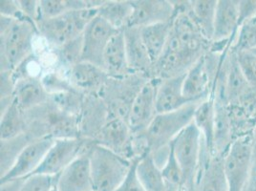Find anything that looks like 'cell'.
<instances>
[{"mask_svg":"<svg viewBox=\"0 0 256 191\" xmlns=\"http://www.w3.org/2000/svg\"><path fill=\"white\" fill-rule=\"evenodd\" d=\"M93 144V140L86 138L54 140L42 164L32 175L58 176L80 155L88 153Z\"/></svg>","mask_w":256,"mask_h":191,"instance_id":"6","label":"cell"},{"mask_svg":"<svg viewBox=\"0 0 256 191\" xmlns=\"http://www.w3.org/2000/svg\"><path fill=\"white\" fill-rule=\"evenodd\" d=\"M171 22H162L140 28V34L153 65L160 58L170 36Z\"/></svg>","mask_w":256,"mask_h":191,"instance_id":"23","label":"cell"},{"mask_svg":"<svg viewBox=\"0 0 256 191\" xmlns=\"http://www.w3.org/2000/svg\"><path fill=\"white\" fill-rule=\"evenodd\" d=\"M32 140V137L23 133L22 135L9 138L1 140L0 142V178L5 176L14 166L18 158Z\"/></svg>","mask_w":256,"mask_h":191,"instance_id":"28","label":"cell"},{"mask_svg":"<svg viewBox=\"0 0 256 191\" xmlns=\"http://www.w3.org/2000/svg\"><path fill=\"white\" fill-rule=\"evenodd\" d=\"M252 153L256 154V126L252 134Z\"/></svg>","mask_w":256,"mask_h":191,"instance_id":"43","label":"cell"},{"mask_svg":"<svg viewBox=\"0 0 256 191\" xmlns=\"http://www.w3.org/2000/svg\"><path fill=\"white\" fill-rule=\"evenodd\" d=\"M160 82V78H157L148 80L135 96L128 118V126L133 135L144 133L157 116L156 98Z\"/></svg>","mask_w":256,"mask_h":191,"instance_id":"8","label":"cell"},{"mask_svg":"<svg viewBox=\"0 0 256 191\" xmlns=\"http://www.w3.org/2000/svg\"><path fill=\"white\" fill-rule=\"evenodd\" d=\"M239 67L250 86L256 90V53L243 51L235 53Z\"/></svg>","mask_w":256,"mask_h":191,"instance_id":"34","label":"cell"},{"mask_svg":"<svg viewBox=\"0 0 256 191\" xmlns=\"http://www.w3.org/2000/svg\"><path fill=\"white\" fill-rule=\"evenodd\" d=\"M108 80L102 68L86 62H80L69 70V80L84 95L100 96Z\"/></svg>","mask_w":256,"mask_h":191,"instance_id":"17","label":"cell"},{"mask_svg":"<svg viewBox=\"0 0 256 191\" xmlns=\"http://www.w3.org/2000/svg\"><path fill=\"white\" fill-rule=\"evenodd\" d=\"M193 191H228L224 159L212 155L204 144Z\"/></svg>","mask_w":256,"mask_h":191,"instance_id":"13","label":"cell"},{"mask_svg":"<svg viewBox=\"0 0 256 191\" xmlns=\"http://www.w3.org/2000/svg\"><path fill=\"white\" fill-rule=\"evenodd\" d=\"M256 18V0H239V27Z\"/></svg>","mask_w":256,"mask_h":191,"instance_id":"39","label":"cell"},{"mask_svg":"<svg viewBox=\"0 0 256 191\" xmlns=\"http://www.w3.org/2000/svg\"><path fill=\"white\" fill-rule=\"evenodd\" d=\"M133 12L128 27L142 28L162 22H171L175 16L172 1L133 0Z\"/></svg>","mask_w":256,"mask_h":191,"instance_id":"11","label":"cell"},{"mask_svg":"<svg viewBox=\"0 0 256 191\" xmlns=\"http://www.w3.org/2000/svg\"><path fill=\"white\" fill-rule=\"evenodd\" d=\"M215 128H214V155L224 159L235 138L228 106L214 100Z\"/></svg>","mask_w":256,"mask_h":191,"instance_id":"22","label":"cell"},{"mask_svg":"<svg viewBox=\"0 0 256 191\" xmlns=\"http://www.w3.org/2000/svg\"><path fill=\"white\" fill-rule=\"evenodd\" d=\"M109 118L106 100L98 95H86L80 115L82 138L95 140Z\"/></svg>","mask_w":256,"mask_h":191,"instance_id":"14","label":"cell"},{"mask_svg":"<svg viewBox=\"0 0 256 191\" xmlns=\"http://www.w3.org/2000/svg\"><path fill=\"white\" fill-rule=\"evenodd\" d=\"M170 146L181 168L182 188L193 191L203 148L202 135L193 122L171 142Z\"/></svg>","mask_w":256,"mask_h":191,"instance_id":"5","label":"cell"},{"mask_svg":"<svg viewBox=\"0 0 256 191\" xmlns=\"http://www.w3.org/2000/svg\"><path fill=\"white\" fill-rule=\"evenodd\" d=\"M40 80L44 88L50 95L60 92L78 91L69 78H65L62 74L58 72H49L44 74Z\"/></svg>","mask_w":256,"mask_h":191,"instance_id":"32","label":"cell"},{"mask_svg":"<svg viewBox=\"0 0 256 191\" xmlns=\"http://www.w3.org/2000/svg\"><path fill=\"white\" fill-rule=\"evenodd\" d=\"M56 182V176L31 175L27 177L22 191H51Z\"/></svg>","mask_w":256,"mask_h":191,"instance_id":"35","label":"cell"},{"mask_svg":"<svg viewBox=\"0 0 256 191\" xmlns=\"http://www.w3.org/2000/svg\"><path fill=\"white\" fill-rule=\"evenodd\" d=\"M198 104H192L175 111L157 114L144 132L148 144L150 154L170 148L171 142L193 122Z\"/></svg>","mask_w":256,"mask_h":191,"instance_id":"4","label":"cell"},{"mask_svg":"<svg viewBox=\"0 0 256 191\" xmlns=\"http://www.w3.org/2000/svg\"><path fill=\"white\" fill-rule=\"evenodd\" d=\"M58 58L64 67L69 70L82 62V34L75 40L64 44V46L56 48Z\"/></svg>","mask_w":256,"mask_h":191,"instance_id":"31","label":"cell"},{"mask_svg":"<svg viewBox=\"0 0 256 191\" xmlns=\"http://www.w3.org/2000/svg\"><path fill=\"white\" fill-rule=\"evenodd\" d=\"M239 29V0H218L212 42H234Z\"/></svg>","mask_w":256,"mask_h":191,"instance_id":"18","label":"cell"},{"mask_svg":"<svg viewBox=\"0 0 256 191\" xmlns=\"http://www.w3.org/2000/svg\"><path fill=\"white\" fill-rule=\"evenodd\" d=\"M1 98L14 96L16 91V80L12 71L1 72Z\"/></svg>","mask_w":256,"mask_h":191,"instance_id":"40","label":"cell"},{"mask_svg":"<svg viewBox=\"0 0 256 191\" xmlns=\"http://www.w3.org/2000/svg\"><path fill=\"white\" fill-rule=\"evenodd\" d=\"M218 0H192L190 1V14L193 20L201 30L204 36L212 42L214 22Z\"/></svg>","mask_w":256,"mask_h":191,"instance_id":"26","label":"cell"},{"mask_svg":"<svg viewBox=\"0 0 256 191\" xmlns=\"http://www.w3.org/2000/svg\"><path fill=\"white\" fill-rule=\"evenodd\" d=\"M244 191H256V154L252 153V160Z\"/></svg>","mask_w":256,"mask_h":191,"instance_id":"42","label":"cell"},{"mask_svg":"<svg viewBox=\"0 0 256 191\" xmlns=\"http://www.w3.org/2000/svg\"><path fill=\"white\" fill-rule=\"evenodd\" d=\"M95 191H114L126 177L132 160L94 142L89 150Z\"/></svg>","mask_w":256,"mask_h":191,"instance_id":"2","label":"cell"},{"mask_svg":"<svg viewBox=\"0 0 256 191\" xmlns=\"http://www.w3.org/2000/svg\"><path fill=\"white\" fill-rule=\"evenodd\" d=\"M36 34L40 32L36 24L32 20L0 16L1 72H14L32 56Z\"/></svg>","mask_w":256,"mask_h":191,"instance_id":"1","label":"cell"},{"mask_svg":"<svg viewBox=\"0 0 256 191\" xmlns=\"http://www.w3.org/2000/svg\"><path fill=\"white\" fill-rule=\"evenodd\" d=\"M58 191H94L89 152L80 155L56 176Z\"/></svg>","mask_w":256,"mask_h":191,"instance_id":"15","label":"cell"},{"mask_svg":"<svg viewBox=\"0 0 256 191\" xmlns=\"http://www.w3.org/2000/svg\"><path fill=\"white\" fill-rule=\"evenodd\" d=\"M193 122L200 131L206 148L214 155L215 104L212 96H210L208 100L197 106L193 117Z\"/></svg>","mask_w":256,"mask_h":191,"instance_id":"24","label":"cell"},{"mask_svg":"<svg viewBox=\"0 0 256 191\" xmlns=\"http://www.w3.org/2000/svg\"><path fill=\"white\" fill-rule=\"evenodd\" d=\"M133 12L132 2L128 0L104 1L98 8V16L116 30H124L129 24Z\"/></svg>","mask_w":256,"mask_h":191,"instance_id":"27","label":"cell"},{"mask_svg":"<svg viewBox=\"0 0 256 191\" xmlns=\"http://www.w3.org/2000/svg\"><path fill=\"white\" fill-rule=\"evenodd\" d=\"M254 52H256V50H254Z\"/></svg>","mask_w":256,"mask_h":191,"instance_id":"46","label":"cell"},{"mask_svg":"<svg viewBox=\"0 0 256 191\" xmlns=\"http://www.w3.org/2000/svg\"><path fill=\"white\" fill-rule=\"evenodd\" d=\"M184 74L160 80L156 98L158 114L175 111L192 104L182 91Z\"/></svg>","mask_w":256,"mask_h":191,"instance_id":"20","label":"cell"},{"mask_svg":"<svg viewBox=\"0 0 256 191\" xmlns=\"http://www.w3.org/2000/svg\"><path fill=\"white\" fill-rule=\"evenodd\" d=\"M54 142V138L51 137H44L32 140L23 149L12 168L5 176L0 178L1 182L31 176L42 164Z\"/></svg>","mask_w":256,"mask_h":191,"instance_id":"12","label":"cell"},{"mask_svg":"<svg viewBox=\"0 0 256 191\" xmlns=\"http://www.w3.org/2000/svg\"><path fill=\"white\" fill-rule=\"evenodd\" d=\"M128 66L132 74H140L146 78H153L154 65L142 42L140 28L126 27L124 29Z\"/></svg>","mask_w":256,"mask_h":191,"instance_id":"16","label":"cell"},{"mask_svg":"<svg viewBox=\"0 0 256 191\" xmlns=\"http://www.w3.org/2000/svg\"><path fill=\"white\" fill-rule=\"evenodd\" d=\"M0 14L2 16H6L16 20L27 18L22 12L18 1L16 0L0 1Z\"/></svg>","mask_w":256,"mask_h":191,"instance_id":"37","label":"cell"},{"mask_svg":"<svg viewBox=\"0 0 256 191\" xmlns=\"http://www.w3.org/2000/svg\"><path fill=\"white\" fill-rule=\"evenodd\" d=\"M230 50L234 53L256 50V18L239 27Z\"/></svg>","mask_w":256,"mask_h":191,"instance_id":"30","label":"cell"},{"mask_svg":"<svg viewBox=\"0 0 256 191\" xmlns=\"http://www.w3.org/2000/svg\"><path fill=\"white\" fill-rule=\"evenodd\" d=\"M20 7L22 9L23 14L30 20L34 22H38L40 16V1L36 0H18Z\"/></svg>","mask_w":256,"mask_h":191,"instance_id":"38","label":"cell"},{"mask_svg":"<svg viewBox=\"0 0 256 191\" xmlns=\"http://www.w3.org/2000/svg\"><path fill=\"white\" fill-rule=\"evenodd\" d=\"M51 191H58V188H56V184H54V186Z\"/></svg>","mask_w":256,"mask_h":191,"instance_id":"44","label":"cell"},{"mask_svg":"<svg viewBox=\"0 0 256 191\" xmlns=\"http://www.w3.org/2000/svg\"><path fill=\"white\" fill-rule=\"evenodd\" d=\"M94 191H95V190H94Z\"/></svg>","mask_w":256,"mask_h":191,"instance_id":"47","label":"cell"},{"mask_svg":"<svg viewBox=\"0 0 256 191\" xmlns=\"http://www.w3.org/2000/svg\"><path fill=\"white\" fill-rule=\"evenodd\" d=\"M160 170L164 179L168 186L177 188H182V173L181 168L176 160L174 152L171 148V146L170 155Z\"/></svg>","mask_w":256,"mask_h":191,"instance_id":"33","label":"cell"},{"mask_svg":"<svg viewBox=\"0 0 256 191\" xmlns=\"http://www.w3.org/2000/svg\"><path fill=\"white\" fill-rule=\"evenodd\" d=\"M179 191H188L186 188H181V190Z\"/></svg>","mask_w":256,"mask_h":191,"instance_id":"45","label":"cell"},{"mask_svg":"<svg viewBox=\"0 0 256 191\" xmlns=\"http://www.w3.org/2000/svg\"><path fill=\"white\" fill-rule=\"evenodd\" d=\"M102 69L111 78H124L132 74L128 66L124 30L118 31L108 43L104 54Z\"/></svg>","mask_w":256,"mask_h":191,"instance_id":"19","label":"cell"},{"mask_svg":"<svg viewBox=\"0 0 256 191\" xmlns=\"http://www.w3.org/2000/svg\"><path fill=\"white\" fill-rule=\"evenodd\" d=\"M252 136L235 140L224 159L228 191H244L252 166Z\"/></svg>","mask_w":256,"mask_h":191,"instance_id":"7","label":"cell"},{"mask_svg":"<svg viewBox=\"0 0 256 191\" xmlns=\"http://www.w3.org/2000/svg\"><path fill=\"white\" fill-rule=\"evenodd\" d=\"M133 136L126 120L109 116L94 142L126 159L133 160Z\"/></svg>","mask_w":256,"mask_h":191,"instance_id":"10","label":"cell"},{"mask_svg":"<svg viewBox=\"0 0 256 191\" xmlns=\"http://www.w3.org/2000/svg\"><path fill=\"white\" fill-rule=\"evenodd\" d=\"M137 172L140 182L146 191H179L181 190L170 186L166 182L162 170L150 154L139 160Z\"/></svg>","mask_w":256,"mask_h":191,"instance_id":"25","label":"cell"},{"mask_svg":"<svg viewBox=\"0 0 256 191\" xmlns=\"http://www.w3.org/2000/svg\"><path fill=\"white\" fill-rule=\"evenodd\" d=\"M139 160H132V166L130 168V170L122 180V182L118 186L117 190L114 191H146L144 190L142 184L140 182L138 172H137V164H138Z\"/></svg>","mask_w":256,"mask_h":191,"instance_id":"36","label":"cell"},{"mask_svg":"<svg viewBox=\"0 0 256 191\" xmlns=\"http://www.w3.org/2000/svg\"><path fill=\"white\" fill-rule=\"evenodd\" d=\"M27 124L24 113L16 100L1 114L0 140H9L26 133Z\"/></svg>","mask_w":256,"mask_h":191,"instance_id":"29","label":"cell"},{"mask_svg":"<svg viewBox=\"0 0 256 191\" xmlns=\"http://www.w3.org/2000/svg\"><path fill=\"white\" fill-rule=\"evenodd\" d=\"M49 98L42 80L36 76L23 78L16 82L14 100L23 112L46 104Z\"/></svg>","mask_w":256,"mask_h":191,"instance_id":"21","label":"cell"},{"mask_svg":"<svg viewBox=\"0 0 256 191\" xmlns=\"http://www.w3.org/2000/svg\"><path fill=\"white\" fill-rule=\"evenodd\" d=\"M27 178H18L1 182L0 191H22Z\"/></svg>","mask_w":256,"mask_h":191,"instance_id":"41","label":"cell"},{"mask_svg":"<svg viewBox=\"0 0 256 191\" xmlns=\"http://www.w3.org/2000/svg\"><path fill=\"white\" fill-rule=\"evenodd\" d=\"M118 31L102 16H96L82 34V62L102 68L104 51L110 40Z\"/></svg>","mask_w":256,"mask_h":191,"instance_id":"9","label":"cell"},{"mask_svg":"<svg viewBox=\"0 0 256 191\" xmlns=\"http://www.w3.org/2000/svg\"><path fill=\"white\" fill-rule=\"evenodd\" d=\"M98 16V8L69 12L60 16L36 22L40 34L54 49L80 36L88 24Z\"/></svg>","mask_w":256,"mask_h":191,"instance_id":"3","label":"cell"}]
</instances>
